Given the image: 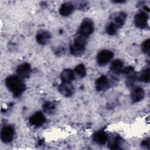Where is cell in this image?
<instances>
[{
	"label": "cell",
	"mask_w": 150,
	"mask_h": 150,
	"mask_svg": "<svg viewBox=\"0 0 150 150\" xmlns=\"http://www.w3.org/2000/svg\"><path fill=\"white\" fill-rule=\"evenodd\" d=\"M5 83L8 90L16 97H20L26 90V85L22 79L17 75L8 76L6 78Z\"/></svg>",
	"instance_id": "cell-1"
},
{
	"label": "cell",
	"mask_w": 150,
	"mask_h": 150,
	"mask_svg": "<svg viewBox=\"0 0 150 150\" xmlns=\"http://www.w3.org/2000/svg\"><path fill=\"white\" fill-rule=\"evenodd\" d=\"M94 30V25L93 22L89 18H85L81 23L77 33L88 38L93 33Z\"/></svg>",
	"instance_id": "cell-2"
},
{
	"label": "cell",
	"mask_w": 150,
	"mask_h": 150,
	"mask_svg": "<svg viewBox=\"0 0 150 150\" xmlns=\"http://www.w3.org/2000/svg\"><path fill=\"white\" fill-rule=\"evenodd\" d=\"M114 53L112 51L104 49L100 51L97 55V62L100 66H105L113 58Z\"/></svg>",
	"instance_id": "cell-3"
},
{
	"label": "cell",
	"mask_w": 150,
	"mask_h": 150,
	"mask_svg": "<svg viewBox=\"0 0 150 150\" xmlns=\"http://www.w3.org/2000/svg\"><path fill=\"white\" fill-rule=\"evenodd\" d=\"M15 135V129L10 125H7L2 127L1 131V141L5 144H8L12 141Z\"/></svg>",
	"instance_id": "cell-4"
},
{
	"label": "cell",
	"mask_w": 150,
	"mask_h": 150,
	"mask_svg": "<svg viewBox=\"0 0 150 150\" xmlns=\"http://www.w3.org/2000/svg\"><path fill=\"white\" fill-rule=\"evenodd\" d=\"M148 15L145 12H139L134 16V22L135 26L139 29H145L146 28L148 25Z\"/></svg>",
	"instance_id": "cell-5"
},
{
	"label": "cell",
	"mask_w": 150,
	"mask_h": 150,
	"mask_svg": "<svg viewBox=\"0 0 150 150\" xmlns=\"http://www.w3.org/2000/svg\"><path fill=\"white\" fill-rule=\"evenodd\" d=\"M45 121L46 118L43 113H42L41 111L35 112L30 117L29 119V124L35 127H39L42 126L45 122Z\"/></svg>",
	"instance_id": "cell-6"
},
{
	"label": "cell",
	"mask_w": 150,
	"mask_h": 150,
	"mask_svg": "<svg viewBox=\"0 0 150 150\" xmlns=\"http://www.w3.org/2000/svg\"><path fill=\"white\" fill-rule=\"evenodd\" d=\"M127 14L122 11L118 12L112 15V22L117 29H119L124 26L127 20Z\"/></svg>",
	"instance_id": "cell-7"
},
{
	"label": "cell",
	"mask_w": 150,
	"mask_h": 150,
	"mask_svg": "<svg viewBox=\"0 0 150 150\" xmlns=\"http://www.w3.org/2000/svg\"><path fill=\"white\" fill-rule=\"evenodd\" d=\"M59 93L64 97H71L75 91V88L71 83H64L62 82L58 87Z\"/></svg>",
	"instance_id": "cell-8"
},
{
	"label": "cell",
	"mask_w": 150,
	"mask_h": 150,
	"mask_svg": "<svg viewBox=\"0 0 150 150\" xmlns=\"http://www.w3.org/2000/svg\"><path fill=\"white\" fill-rule=\"evenodd\" d=\"M110 85V80L107 76L102 75L95 82V87L98 91H104L107 90Z\"/></svg>",
	"instance_id": "cell-9"
},
{
	"label": "cell",
	"mask_w": 150,
	"mask_h": 150,
	"mask_svg": "<svg viewBox=\"0 0 150 150\" xmlns=\"http://www.w3.org/2000/svg\"><path fill=\"white\" fill-rule=\"evenodd\" d=\"M16 74L21 79L28 78L31 73V66L28 63H23L16 68Z\"/></svg>",
	"instance_id": "cell-10"
},
{
	"label": "cell",
	"mask_w": 150,
	"mask_h": 150,
	"mask_svg": "<svg viewBox=\"0 0 150 150\" xmlns=\"http://www.w3.org/2000/svg\"><path fill=\"white\" fill-rule=\"evenodd\" d=\"M145 97L144 90L140 86L134 87L131 93V100L132 103H136L139 102Z\"/></svg>",
	"instance_id": "cell-11"
},
{
	"label": "cell",
	"mask_w": 150,
	"mask_h": 150,
	"mask_svg": "<svg viewBox=\"0 0 150 150\" xmlns=\"http://www.w3.org/2000/svg\"><path fill=\"white\" fill-rule=\"evenodd\" d=\"M52 38L50 33L46 30H39L36 35V40L37 42L41 45L47 44Z\"/></svg>",
	"instance_id": "cell-12"
},
{
	"label": "cell",
	"mask_w": 150,
	"mask_h": 150,
	"mask_svg": "<svg viewBox=\"0 0 150 150\" xmlns=\"http://www.w3.org/2000/svg\"><path fill=\"white\" fill-rule=\"evenodd\" d=\"M92 139L97 144L103 145L108 141V137L107 133L104 131H98L93 134Z\"/></svg>",
	"instance_id": "cell-13"
},
{
	"label": "cell",
	"mask_w": 150,
	"mask_h": 150,
	"mask_svg": "<svg viewBox=\"0 0 150 150\" xmlns=\"http://www.w3.org/2000/svg\"><path fill=\"white\" fill-rule=\"evenodd\" d=\"M86 50V46L80 44L73 42L69 47V51L71 55L75 57H80L82 56Z\"/></svg>",
	"instance_id": "cell-14"
},
{
	"label": "cell",
	"mask_w": 150,
	"mask_h": 150,
	"mask_svg": "<svg viewBox=\"0 0 150 150\" xmlns=\"http://www.w3.org/2000/svg\"><path fill=\"white\" fill-rule=\"evenodd\" d=\"M74 8V5L71 2H64L60 6L59 13L63 16H68L73 12Z\"/></svg>",
	"instance_id": "cell-15"
},
{
	"label": "cell",
	"mask_w": 150,
	"mask_h": 150,
	"mask_svg": "<svg viewBox=\"0 0 150 150\" xmlns=\"http://www.w3.org/2000/svg\"><path fill=\"white\" fill-rule=\"evenodd\" d=\"M75 79V74L70 69H64L60 74V79L64 83H71Z\"/></svg>",
	"instance_id": "cell-16"
},
{
	"label": "cell",
	"mask_w": 150,
	"mask_h": 150,
	"mask_svg": "<svg viewBox=\"0 0 150 150\" xmlns=\"http://www.w3.org/2000/svg\"><path fill=\"white\" fill-rule=\"evenodd\" d=\"M124 69V63L121 59H115L111 63L110 69L114 74H120L122 73Z\"/></svg>",
	"instance_id": "cell-17"
},
{
	"label": "cell",
	"mask_w": 150,
	"mask_h": 150,
	"mask_svg": "<svg viewBox=\"0 0 150 150\" xmlns=\"http://www.w3.org/2000/svg\"><path fill=\"white\" fill-rule=\"evenodd\" d=\"M122 138L120 136H115L108 141V146L111 149H121Z\"/></svg>",
	"instance_id": "cell-18"
},
{
	"label": "cell",
	"mask_w": 150,
	"mask_h": 150,
	"mask_svg": "<svg viewBox=\"0 0 150 150\" xmlns=\"http://www.w3.org/2000/svg\"><path fill=\"white\" fill-rule=\"evenodd\" d=\"M125 75H126V80H125L126 86L129 88L133 87L138 79L137 73L134 71V70H133Z\"/></svg>",
	"instance_id": "cell-19"
},
{
	"label": "cell",
	"mask_w": 150,
	"mask_h": 150,
	"mask_svg": "<svg viewBox=\"0 0 150 150\" xmlns=\"http://www.w3.org/2000/svg\"><path fill=\"white\" fill-rule=\"evenodd\" d=\"M42 107L43 110L45 113L51 115L55 112L57 107V104L54 101H47L43 104Z\"/></svg>",
	"instance_id": "cell-20"
},
{
	"label": "cell",
	"mask_w": 150,
	"mask_h": 150,
	"mask_svg": "<svg viewBox=\"0 0 150 150\" xmlns=\"http://www.w3.org/2000/svg\"><path fill=\"white\" fill-rule=\"evenodd\" d=\"M74 74L80 78H83L86 75V68L83 64H77L73 70Z\"/></svg>",
	"instance_id": "cell-21"
},
{
	"label": "cell",
	"mask_w": 150,
	"mask_h": 150,
	"mask_svg": "<svg viewBox=\"0 0 150 150\" xmlns=\"http://www.w3.org/2000/svg\"><path fill=\"white\" fill-rule=\"evenodd\" d=\"M139 79L140 81L145 83H148L150 81V71L149 67H147L142 71Z\"/></svg>",
	"instance_id": "cell-22"
},
{
	"label": "cell",
	"mask_w": 150,
	"mask_h": 150,
	"mask_svg": "<svg viewBox=\"0 0 150 150\" xmlns=\"http://www.w3.org/2000/svg\"><path fill=\"white\" fill-rule=\"evenodd\" d=\"M117 30L118 29L116 28L114 25L111 22L107 23L105 26V31L109 35H114L117 33Z\"/></svg>",
	"instance_id": "cell-23"
},
{
	"label": "cell",
	"mask_w": 150,
	"mask_h": 150,
	"mask_svg": "<svg viewBox=\"0 0 150 150\" xmlns=\"http://www.w3.org/2000/svg\"><path fill=\"white\" fill-rule=\"evenodd\" d=\"M149 45H150V40L149 39H147L145 40L142 45H141V50L145 54H149Z\"/></svg>",
	"instance_id": "cell-24"
},
{
	"label": "cell",
	"mask_w": 150,
	"mask_h": 150,
	"mask_svg": "<svg viewBox=\"0 0 150 150\" xmlns=\"http://www.w3.org/2000/svg\"><path fill=\"white\" fill-rule=\"evenodd\" d=\"M141 145L146 149H149L150 148V139L149 138H146L144 140H143L141 142Z\"/></svg>",
	"instance_id": "cell-25"
},
{
	"label": "cell",
	"mask_w": 150,
	"mask_h": 150,
	"mask_svg": "<svg viewBox=\"0 0 150 150\" xmlns=\"http://www.w3.org/2000/svg\"><path fill=\"white\" fill-rule=\"evenodd\" d=\"M87 7V5L84 2H80L79 5H77V8L79 9H80V10H82V9H86Z\"/></svg>",
	"instance_id": "cell-26"
},
{
	"label": "cell",
	"mask_w": 150,
	"mask_h": 150,
	"mask_svg": "<svg viewBox=\"0 0 150 150\" xmlns=\"http://www.w3.org/2000/svg\"><path fill=\"white\" fill-rule=\"evenodd\" d=\"M113 2L118 4V3H124L125 2V1H113Z\"/></svg>",
	"instance_id": "cell-27"
}]
</instances>
